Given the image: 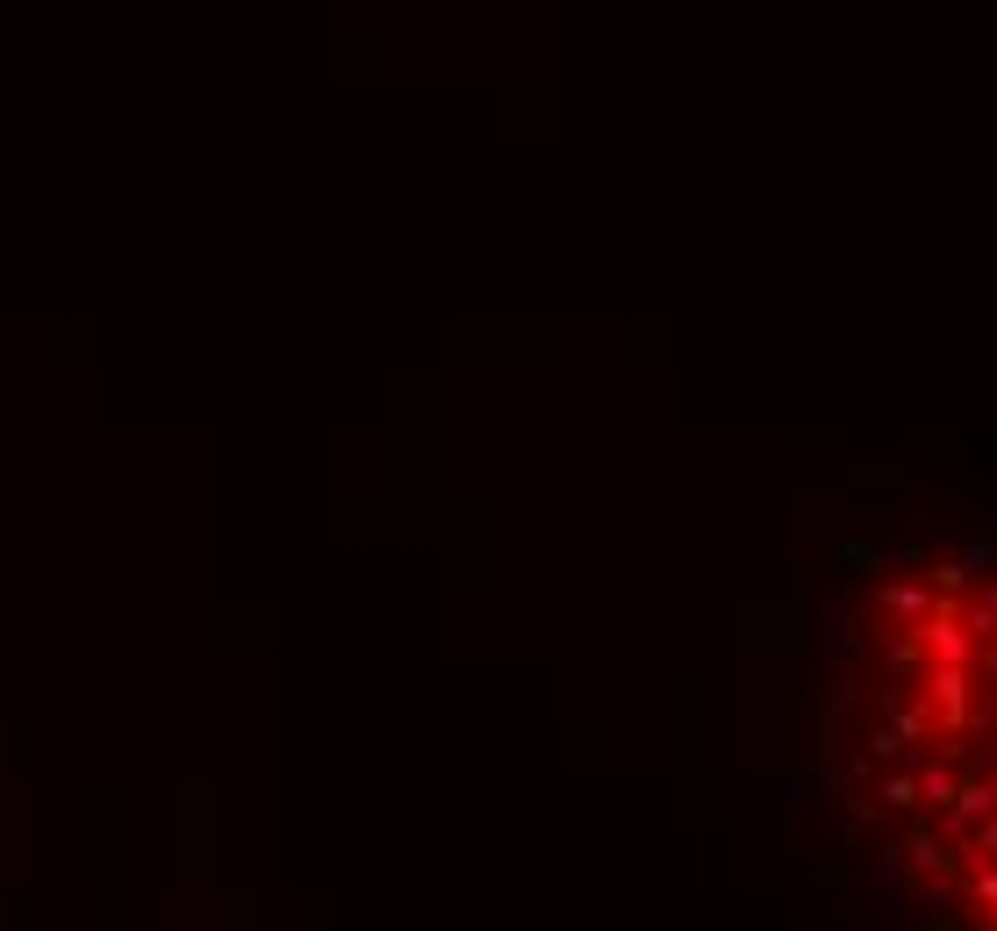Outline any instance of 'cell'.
I'll use <instances>...</instances> for the list:
<instances>
[{
    "label": "cell",
    "mask_w": 997,
    "mask_h": 931,
    "mask_svg": "<svg viewBox=\"0 0 997 931\" xmlns=\"http://www.w3.org/2000/svg\"><path fill=\"white\" fill-rule=\"evenodd\" d=\"M847 645L854 774L912 824V867L976 881L997 918V545L890 567Z\"/></svg>",
    "instance_id": "cell-1"
}]
</instances>
